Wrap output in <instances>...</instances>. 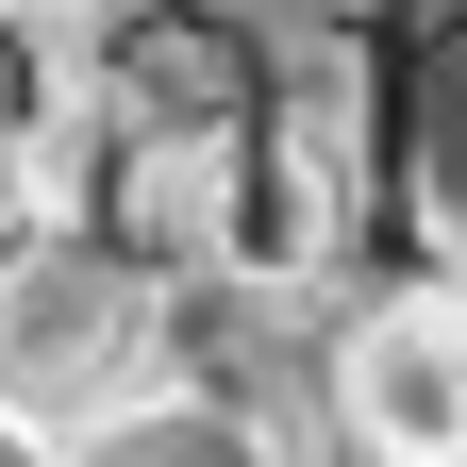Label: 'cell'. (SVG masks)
Masks as SVG:
<instances>
[{
  "mask_svg": "<svg viewBox=\"0 0 467 467\" xmlns=\"http://www.w3.org/2000/svg\"><path fill=\"white\" fill-rule=\"evenodd\" d=\"M134 384H150V301L100 251L0 267V418H17V434H100Z\"/></svg>",
  "mask_w": 467,
  "mask_h": 467,
  "instance_id": "1",
  "label": "cell"
},
{
  "mask_svg": "<svg viewBox=\"0 0 467 467\" xmlns=\"http://www.w3.org/2000/svg\"><path fill=\"white\" fill-rule=\"evenodd\" d=\"M334 400H350V434L384 467H467V301H384L350 334Z\"/></svg>",
  "mask_w": 467,
  "mask_h": 467,
  "instance_id": "2",
  "label": "cell"
},
{
  "mask_svg": "<svg viewBox=\"0 0 467 467\" xmlns=\"http://www.w3.org/2000/svg\"><path fill=\"white\" fill-rule=\"evenodd\" d=\"M67 467H267V434L217 400H117L100 434H67Z\"/></svg>",
  "mask_w": 467,
  "mask_h": 467,
  "instance_id": "3",
  "label": "cell"
},
{
  "mask_svg": "<svg viewBox=\"0 0 467 467\" xmlns=\"http://www.w3.org/2000/svg\"><path fill=\"white\" fill-rule=\"evenodd\" d=\"M17 100H34V67H17V34H0V134H17Z\"/></svg>",
  "mask_w": 467,
  "mask_h": 467,
  "instance_id": "4",
  "label": "cell"
},
{
  "mask_svg": "<svg viewBox=\"0 0 467 467\" xmlns=\"http://www.w3.org/2000/svg\"><path fill=\"white\" fill-rule=\"evenodd\" d=\"M0 467H34V434H17V418H0Z\"/></svg>",
  "mask_w": 467,
  "mask_h": 467,
  "instance_id": "5",
  "label": "cell"
}]
</instances>
